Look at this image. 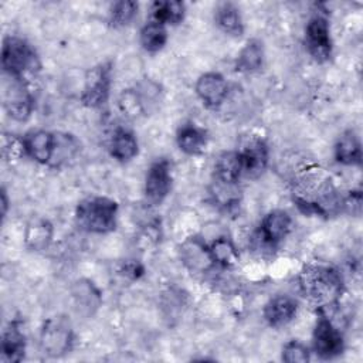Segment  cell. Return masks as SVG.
Returning a JSON list of instances; mask_svg holds the SVG:
<instances>
[{"label": "cell", "instance_id": "19", "mask_svg": "<svg viewBox=\"0 0 363 363\" xmlns=\"http://www.w3.org/2000/svg\"><path fill=\"white\" fill-rule=\"evenodd\" d=\"M242 166L237 150L223 152L214 162V179L224 184H238Z\"/></svg>", "mask_w": 363, "mask_h": 363}, {"label": "cell", "instance_id": "14", "mask_svg": "<svg viewBox=\"0 0 363 363\" xmlns=\"http://www.w3.org/2000/svg\"><path fill=\"white\" fill-rule=\"evenodd\" d=\"M298 312V302L289 295H277L271 298L262 311L264 319L272 328L288 325Z\"/></svg>", "mask_w": 363, "mask_h": 363}, {"label": "cell", "instance_id": "3", "mask_svg": "<svg viewBox=\"0 0 363 363\" xmlns=\"http://www.w3.org/2000/svg\"><path fill=\"white\" fill-rule=\"evenodd\" d=\"M1 67L9 77L26 79V74L40 68V61L28 41L17 35H9L3 40L1 45Z\"/></svg>", "mask_w": 363, "mask_h": 363}, {"label": "cell", "instance_id": "15", "mask_svg": "<svg viewBox=\"0 0 363 363\" xmlns=\"http://www.w3.org/2000/svg\"><path fill=\"white\" fill-rule=\"evenodd\" d=\"M1 360L7 363L20 362L26 352V336L17 320H11L1 335Z\"/></svg>", "mask_w": 363, "mask_h": 363}, {"label": "cell", "instance_id": "20", "mask_svg": "<svg viewBox=\"0 0 363 363\" xmlns=\"http://www.w3.org/2000/svg\"><path fill=\"white\" fill-rule=\"evenodd\" d=\"M214 21L216 26L228 35H242L244 33V23L237 4L231 1L220 3L214 10Z\"/></svg>", "mask_w": 363, "mask_h": 363}, {"label": "cell", "instance_id": "10", "mask_svg": "<svg viewBox=\"0 0 363 363\" xmlns=\"http://www.w3.org/2000/svg\"><path fill=\"white\" fill-rule=\"evenodd\" d=\"M26 156L37 163L47 164L55 159L58 136L45 129H37L26 133L23 138Z\"/></svg>", "mask_w": 363, "mask_h": 363}, {"label": "cell", "instance_id": "6", "mask_svg": "<svg viewBox=\"0 0 363 363\" xmlns=\"http://www.w3.org/2000/svg\"><path fill=\"white\" fill-rule=\"evenodd\" d=\"M41 347L44 353L57 357L71 350L74 343V333L69 320L64 316H54L44 322L41 329Z\"/></svg>", "mask_w": 363, "mask_h": 363}, {"label": "cell", "instance_id": "18", "mask_svg": "<svg viewBox=\"0 0 363 363\" xmlns=\"http://www.w3.org/2000/svg\"><path fill=\"white\" fill-rule=\"evenodd\" d=\"M335 159L345 166L362 164V145L354 130L343 132L335 145Z\"/></svg>", "mask_w": 363, "mask_h": 363}, {"label": "cell", "instance_id": "4", "mask_svg": "<svg viewBox=\"0 0 363 363\" xmlns=\"http://www.w3.org/2000/svg\"><path fill=\"white\" fill-rule=\"evenodd\" d=\"M312 347L316 356L325 360L335 359L343 353V333L335 325L326 308H318V319L312 333Z\"/></svg>", "mask_w": 363, "mask_h": 363}, {"label": "cell", "instance_id": "13", "mask_svg": "<svg viewBox=\"0 0 363 363\" xmlns=\"http://www.w3.org/2000/svg\"><path fill=\"white\" fill-rule=\"evenodd\" d=\"M237 152L240 155L242 173L248 176H257L267 167L269 152L268 145L262 138L248 136Z\"/></svg>", "mask_w": 363, "mask_h": 363}, {"label": "cell", "instance_id": "1", "mask_svg": "<svg viewBox=\"0 0 363 363\" xmlns=\"http://www.w3.org/2000/svg\"><path fill=\"white\" fill-rule=\"evenodd\" d=\"M302 295L316 308L336 305L343 289L340 272L328 265H308L299 274Z\"/></svg>", "mask_w": 363, "mask_h": 363}, {"label": "cell", "instance_id": "27", "mask_svg": "<svg viewBox=\"0 0 363 363\" xmlns=\"http://www.w3.org/2000/svg\"><path fill=\"white\" fill-rule=\"evenodd\" d=\"M281 357L286 363H306L311 360V350L299 340H289L282 347Z\"/></svg>", "mask_w": 363, "mask_h": 363}, {"label": "cell", "instance_id": "24", "mask_svg": "<svg viewBox=\"0 0 363 363\" xmlns=\"http://www.w3.org/2000/svg\"><path fill=\"white\" fill-rule=\"evenodd\" d=\"M140 45L147 52H157L160 51L167 43V30L166 26L157 21H147L139 33Z\"/></svg>", "mask_w": 363, "mask_h": 363}, {"label": "cell", "instance_id": "7", "mask_svg": "<svg viewBox=\"0 0 363 363\" xmlns=\"http://www.w3.org/2000/svg\"><path fill=\"white\" fill-rule=\"evenodd\" d=\"M10 81L4 86L3 105L7 115L18 122L27 121L34 109V96L28 84L23 78L9 77Z\"/></svg>", "mask_w": 363, "mask_h": 363}, {"label": "cell", "instance_id": "16", "mask_svg": "<svg viewBox=\"0 0 363 363\" xmlns=\"http://www.w3.org/2000/svg\"><path fill=\"white\" fill-rule=\"evenodd\" d=\"M139 152V143L135 133L126 128H116L109 140V153L118 162H129Z\"/></svg>", "mask_w": 363, "mask_h": 363}, {"label": "cell", "instance_id": "9", "mask_svg": "<svg viewBox=\"0 0 363 363\" xmlns=\"http://www.w3.org/2000/svg\"><path fill=\"white\" fill-rule=\"evenodd\" d=\"M172 164L167 159L162 157L155 160L145 177V199L150 206H159L164 201L172 190Z\"/></svg>", "mask_w": 363, "mask_h": 363}, {"label": "cell", "instance_id": "22", "mask_svg": "<svg viewBox=\"0 0 363 363\" xmlns=\"http://www.w3.org/2000/svg\"><path fill=\"white\" fill-rule=\"evenodd\" d=\"M264 64V47L257 38L248 40L235 60V69L240 72H255Z\"/></svg>", "mask_w": 363, "mask_h": 363}, {"label": "cell", "instance_id": "5", "mask_svg": "<svg viewBox=\"0 0 363 363\" xmlns=\"http://www.w3.org/2000/svg\"><path fill=\"white\" fill-rule=\"evenodd\" d=\"M112 85V64L101 62L89 68L85 74L81 102L88 108H99L106 104Z\"/></svg>", "mask_w": 363, "mask_h": 363}, {"label": "cell", "instance_id": "25", "mask_svg": "<svg viewBox=\"0 0 363 363\" xmlns=\"http://www.w3.org/2000/svg\"><path fill=\"white\" fill-rule=\"evenodd\" d=\"M139 4L130 0H119L109 7V23L113 27H122L129 24L138 14Z\"/></svg>", "mask_w": 363, "mask_h": 363}, {"label": "cell", "instance_id": "23", "mask_svg": "<svg viewBox=\"0 0 363 363\" xmlns=\"http://www.w3.org/2000/svg\"><path fill=\"white\" fill-rule=\"evenodd\" d=\"M152 20L163 26H176L180 24L186 14V4L183 1L167 0V1H155L152 4Z\"/></svg>", "mask_w": 363, "mask_h": 363}, {"label": "cell", "instance_id": "17", "mask_svg": "<svg viewBox=\"0 0 363 363\" xmlns=\"http://www.w3.org/2000/svg\"><path fill=\"white\" fill-rule=\"evenodd\" d=\"M208 142L207 132L196 123H184L176 133V143L186 155H200Z\"/></svg>", "mask_w": 363, "mask_h": 363}, {"label": "cell", "instance_id": "28", "mask_svg": "<svg viewBox=\"0 0 363 363\" xmlns=\"http://www.w3.org/2000/svg\"><path fill=\"white\" fill-rule=\"evenodd\" d=\"M119 108L125 115L136 118L143 112V102L135 89H123L119 96Z\"/></svg>", "mask_w": 363, "mask_h": 363}, {"label": "cell", "instance_id": "2", "mask_svg": "<svg viewBox=\"0 0 363 363\" xmlns=\"http://www.w3.org/2000/svg\"><path fill=\"white\" fill-rule=\"evenodd\" d=\"M118 203L109 197L91 196L81 200L75 208L78 228L92 234H106L115 230Z\"/></svg>", "mask_w": 363, "mask_h": 363}, {"label": "cell", "instance_id": "21", "mask_svg": "<svg viewBox=\"0 0 363 363\" xmlns=\"http://www.w3.org/2000/svg\"><path fill=\"white\" fill-rule=\"evenodd\" d=\"M211 262L220 268H231L238 262V250L228 237H218L207 247Z\"/></svg>", "mask_w": 363, "mask_h": 363}, {"label": "cell", "instance_id": "8", "mask_svg": "<svg viewBox=\"0 0 363 363\" xmlns=\"http://www.w3.org/2000/svg\"><path fill=\"white\" fill-rule=\"evenodd\" d=\"M305 45L311 57L318 62H325L330 58L333 44L326 16L318 13L308 20L305 27Z\"/></svg>", "mask_w": 363, "mask_h": 363}, {"label": "cell", "instance_id": "12", "mask_svg": "<svg viewBox=\"0 0 363 363\" xmlns=\"http://www.w3.org/2000/svg\"><path fill=\"white\" fill-rule=\"evenodd\" d=\"M292 218L284 210H272L267 213L259 224L258 238L264 247L275 248L291 231Z\"/></svg>", "mask_w": 363, "mask_h": 363}, {"label": "cell", "instance_id": "29", "mask_svg": "<svg viewBox=\"0 0 363 363\" xmlns=\"http://www.w3.org/2000/svg\"><path fill=\"white\" fill-rule=\"evenodd\" d=\"M7 208H9L7 191H6V189L3 187V189H1V214H3V218H4V217H6V214H7Z\"/></svg>", "mask_w": 363, "mask_h": 363}, {"label": "cell", "instance_id": "26", "mask_svg": "<svg viewBox=\"0 0 363 363\" xmlns=\"http://www.w3.org/2000/svg\"><path fill=\"white\" fill-rule=\"evenodd\" d=\"M51 233H52V228L47 221L34 223V225L28 227L27 242L31 245V248L41 250L51 240Z\"/></svg>", "mask_w": 363, "mask_h": 363}, {"label": "cell", "instance_id": "11", "mask_svg": "<svg viewBox=\"0 0 363 363\" xmlns=\"http://www.w3.org/2000/svg\"><path fill=\"white\" fill-rule=\"evenodd\" d=\"M196 94L204 106L217 109L228 95V84L220 72H204L196 81Z\"/></svg>", "mask_w": 363, "mask_h": 363}]
</instances>
